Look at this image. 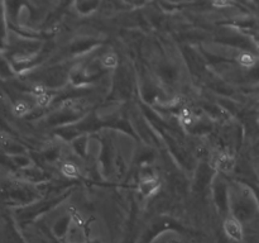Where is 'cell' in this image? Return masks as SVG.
Returning <instances> with one entry per match:
<instances>
[{
  "instance_id": "1",
  "label": "cell",
  "mask_w": 259,
  "mask_h": 243,
  "mask_svg": "<svg viewBox=\"0 0 259 243\" xmlns=\"http://www.w3.org/2000/svg\"><path fill=\"white\" fill-rule=\"evenodd\" d=\"M3 194L5 195V199L10 202H28L32 200V194L28 189H25L23 185L19 184H9L4 187Z\"/></svg>"
},
{
  "instance_id": "2",
  "label": "cell",
  "mask_w": 259,
  "mask_h": 243,
  "mask_svg": "<svg viewBox=\"0 0 259 243\" xmlns=\"http://www.w3.org/2000/svg\"><path fill=\"white\" fill-rule=\"evenodd\" d=\"M224 232L225 234L228 235V238L234 242H242L243 240V227L242 223L234 217L228 218L227 220L224 222Z\"/></svg>"
},
{
  "instance_id": "3",
  "label": "cell",
  "mask_w": 259,
  "mask_h": 243,
  "mask_svg": "<svg viewBox=\"0 0 259 243\" xmlns=\"http://www.w3.org/2000/svg\"><path fill=\"white\" fill-rule=\"evenodd\" d=\"M159 187L158 180L154 177H148V179H143L139 184V191L143 196H151L153 192H156Z\"/></svg>"
},
{
  "instance_id": "4",
  "label": "cell",
  "mask_w": 259,
  "mask_h": 243,
  "mask_svg": "<svg viewBox=\"0 0 259 243\" xmlns=\"http://www.w3.org/2000/svg\"><path fill=\"white\" fill-rule=\"evenodd\" d=\"M215 165H217L219 171L225 172V174H227V172L232 171L233 167H234V159H233L232 156H229V154L222 153L219 157H218Z\"/></svg>"
},
{
  "instance_id": "5",
  "label": "cell",
  "mask_w": 259,
  "mask_h": 243,
  "mask_svg": "<svg viewBox=\"0 0 259 243\" xmlns=\"http://www.w3.org/2000/svg\"><path fill=\"white\" fill-rule=\"evenodd\" d=\"M5 4L0 3V50L5 47V42H7V37H5V17H4V8Z\"/></svg>"
},
{
  "instance_id": "6",
  "label": "cell",
  "mask_w": 259,
  "mask_h": 243,
  "mask_svg": "<svg viewBox=\"0 0 259 243\" xmlns=\"http://www.w3.org/2000/svg\"><path fill=\"white\" fill-rule=\"evenodd\" d=\"M101 65L105 68H114L118 66V58L114 53H106L103 58H101Z\"/></svg>"
},
{
  "instance_id": "7",
  "label": "cell",
  "mask_w": 259,
  "mask_h": 243,
  "mask_svg": "<svg viewBox=\"0 0 259 243\" xmlns=\"http://www.w3.org/2000/svg\"><path fill=\"white\" fill-rule=\"evenodd\" d=\"M238 61H239L240 65L244 66V67H250V66H253L255 63L254 56L249 52L240 53L239 57H238Z\"/></svg>"
},
{
  "instance_id": "8",
  "label": "cell",
  "mask_w": 259,
  "mask_h": 243,
  "mask_svg": "<svg viewBox=\"0 0 259 243\" xmlns=\"http://www.w3.org/2000/svg\"><path fill=\"white\" fill-rule=\"evenodd\" d=\"M62 174L68 177H76L78 175V169L75 164L72 162H66L62 165Z\"/></svg>"
}]
</instances>
